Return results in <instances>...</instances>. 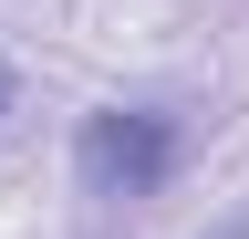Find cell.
I'll use <instances>...</instances> for the list:
<instances>
[{
    "instance_id": "cell-3",
    "label": "cell",
    "mask_w": 249,
    "mask_h": 239,
    "mask_svg": "<svg viewBox=\"0 0 249 239\" xmlns=\"http://www.w3.org/2000/svg\"><path fill=\"white\" fill-rule=\"evenodd\" d=\"M218 239H249V219H229V229H218Z\"/></svg>"
},
{
    "instance_id": "cell-2",
    "label": "cell",
    "mask_w": 249,
    "mask_h": 239,
    "mask_svg": "<svg viewBox=\"0 0 249 239\" xmlns=\"http://www.w3.org/2000/svg\"><path fill=\"white\" fill-rule=\"evenodd\" d=\"M0 114H11V63H0Z\"/></svg>"
},
{
    "instance_id": "cell-1",
    "label": "cell",
    "mask_w": 249,
    "mask_h": 239,
    "mask_svg": "<svg viewBox=\"0 0 249 239\" xmlns=\"http://www.w3.org/2000/svg\"><path fill=\"white\" fill-rule=\"evenodd\" d=\"M177 166H187V114H177V104H93L83 135H73L83 198H114V208L166 198Z\"/></svg>"
}]
</instances>
